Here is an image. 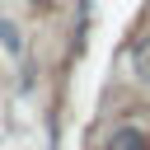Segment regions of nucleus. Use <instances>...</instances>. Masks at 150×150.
<instances>
[{
  "instance_id": "1",
  "label": "nucleus",
  "mask_w": 150,
  "mask_h": 150,
  "mask_svg": "<svg viewBox=\"0 0 150 150\" xmlns=\"http://www.w3.org/2000/svg\"><path fill=\"white\" fill-rule=\"evenodd\" d=\"M103 150H150V136L141 127H117V131H108Z\"/></svg>"
},
{
  "instance_id": "2",
  "label": "nucleus",
  "mask_w": 150,
  "mask_h": 150,
  "mask_svg": "<svg viewBox=\"0 0 150 150\" xmlns=\"http://www.w3.org/2000/svg\"><path fill=\"white\" fill-rule=\"evenodd\" d=\"M131 70H136L141 80H150V33H141V38L131 42Z\"/></svg>"
}]
</instances>
